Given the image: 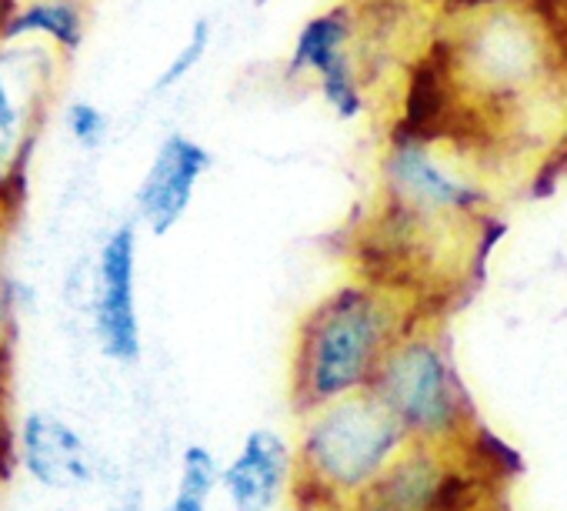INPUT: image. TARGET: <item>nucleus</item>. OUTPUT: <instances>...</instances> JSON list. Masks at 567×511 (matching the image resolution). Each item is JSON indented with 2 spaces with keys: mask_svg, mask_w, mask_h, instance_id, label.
Returning <instances> with one entry per match:
<instances>
[{
  "mask_svg": "<svg viewBox=\"0 0 567 511\" xmlns=\"http://www.w3.org/2000/svg\"><path fill=\"white\" fill-rule=\"evenodd\" d=\"M457 4H467V8H484V4H501V0H457Z\"/></svg>",
  "mask_w": 567,
  "mask_h": 511,
  "instance_id": "aec40b11",
  "label": "nucleus"
},
{
  "mask_svg": "<svg viewBox=\"0 0 567 511\" xmlns=\"http://www.w3.org/2000/svg\"><path fill=\"white\" fill-rule=\"evenodd\" d=\"M411 444V435L374 391H358L301 415L295 508L354 511Z\"/></svg>",
  "mask_w": 567,
  "mask_h": 511,
  "instance_id": "f03ea898",
  "label": "nucleus"
},
{
  "mask_svg": "<svg viewBox=\"0 0 567 511\" xmlns=\"http://www.w3.org/2000/svg\"><path fill=\"white\" fill-rule=\"evenodd\" d=\"M214 154L190 134L171 131L151 154L134 187V221L151 237H167L190 211Z\"/></svg>",
  "mask_w": 567,
  "mask_h": 511,
  "instance_id": "9d476101",
  "label": "nucleus"
},
{
  "mask_svg": "<svg viewBox=\"0 0 567 511\" xmlns=\"http://www.w3.org/2000/svg\"><path fill=\"white\" fill-rule=\"evenodd\" d=\"M18 4H21V0H0V38H4V28H8L11 14L18 11Z\"/></svg>",
  "mask_w": 567,
  "mask_h": 511,
  "instance_id": "6ab92c4d",
  "label": "nucleus"
},
{
  "mask_svg": "<svg viewBox=\"0 0 567 511\" xmlns=\"http://www.w3.org/2000/svg\"><path fill=\"white\" fill-rule=\"evenodd\" d=\"M295 441L277 428H250L224 461L220 491L234 511H270L295 488Z\"/></svg>",
  "mask_w": 567,
  "mask_h": 511,
  "instance_id": "f8f14e48",
  "label": "nucleus"
},
{
  "mask_svg": "<svg viewBox=\"0 0 567 511\" xmlns=\"http://www.w3.org/2000/svg\"><path fill=\"white\" fill-rule=\"evenodd\" d=\"M427 315L398 285L361 278L324 295L298 325L291 351V405L308 415L338 398L371 391L401 335Z\"/></svg>",
  "mask_w": 567,
  "mask_h": 511,
  "instance_id": "f257e3e1",
  "label": "nucleus"
},
{
  "mask_svg": "<svg viewBox=\"0 0 567 511\" xmlns=\"http://www.w3.org/2000/svg\"><path fill=\"white\" fill-rule=\"evenodd\" d=\"M114 511H147V508H144V494H141V488L124 491V494L117 498Z\"/></svg>",
  "mask_w": 567,
  "mask_h": 511,
  "instance_id": "a211bd4d",
  "label": "nucleus"
},
{
  "mask_svg": "<svg viewBox=\"0 0 567 511\" xmlns=\"http://www.w3.org/2000/svg\"><path fill=\"white\" fill-rule=\"evenodd\" d=\"M361 11L358 4H334L298 31V41L288 54V78H311L324 104L341 121H358L368 111V78L358 58Z\"/></svg>",
  "mask_w": 567,
  "mask_h": 511,
  "instance_id": "6e6552de",
  "label": "nucleus"
},
{
  "mask_svg": "<svg viewBox=\"0 0 567 511\" xmlns=\"http://www.w3.org/2000/svg\"><path fill=\"white\" fill-rule=\"evenodd\" d=\"M471 448L411 444L354 511H464Z\"/></svg>",
  "mask_w": 567,
  "mask_h": 511,
  "instance_id": "1a4fd4ad",
  "label": "nucleus"
},
{
  "mask_svg": "<svg viewBox=\"0 0 567 511\" xmlns=\"http://www.w3.org/2000/svg\"><path fill=\"white\" fill-rule=\"evenodd\" d=\"M487 187L457 167L434 137L398 131L381 161V207L394 241L437 247L444 234L487 227Z\"/></svg>",
  "mask_w": 567,
  "mask_h": 511,
  "instance_id": "20e7f679",
  "label": "nucleus"
},
{
  "mask_svg": "<svg viewBox=\"0 0 567 511\" xmlns=\"http://www.w3.org/2000/svg\"><path fill=\"white\" fill-rule=\"evenodd\" d=\"M61 121H64L68 141L84 154H97L111 141V114L101 104H94L91 98L68 101L61 111Z\"/></svg>",
  "mask_w": 567,
  "mask_h": 511,
  "instance_id": "dca6fc26",
  "label": "nucleus"
},
{
  "mask_svg": "<svg viewBox=\"0 0 567 511\" xmlns=\"http://www.w3.org/2000/svg\"><path fill=\"white\" fill-rule=\"evenodd\" d=\"M68 58L44 44L0 41V204L21 207L51 124Z\"/></svg>",
  "mask_w": 567,
  "mask_h": 511,
  "instance_id": "423d86ee",
  "label": "nucleus"
},
{
  "mask_svg": "<svg viewBox=\"0 0 567 511\" xmlns=\"http://www.w3.org/2000/svg\"><path fill=\"white\" fill-rule=\"evenodd\" d=\"M137 258L141 227L134 217L114 224L91 272V328L101 355L121 368H134L144 358V328L137 305Z\"/></svg>",
  "mask_w": 567,
  "mask_h": 511,
  "instance_id": "0eeeda50",
  "label": "nucleus"
},
{
  "mask_svg": "<svg viewBox=\"0 0 567 511\" xmlns=\"http://www.w3.org/2000/svg\"><path fill=\"white\" fill-rule=\"evenodd\" d=\"M11 368H8V351H0V478H8L14 464V431L18 421L11 415V388H8Z\"/></svg>",
  "mask_w": 567,
  "mask_h": 511,
  "instance_id": "f3484780",
  "label": "nucleus"
},
{
  "mask_svg": "<svg viewBox=\"0 0 567 511\" xmlns=\"http://www.w3.org/2000/svg\"><path fill=\"white\" fill-rule=\"evenodd\" d=\"M210 44H214V21L210 18H197L190 24V31H187L184 44L174 51V58L154 78L151 94H171V91H177L204 64V58L210 54Z\"/></svg>",
  "mask_w": 567,
  "mask_h": 511,
  "instance_id": "2eb2a0df",
  "label": "nucleus"
},
{
  "mask_svg": "<svg viewBox=\"0 0 567 511\" xmlns=\"http://www.w3.org/2000/svg\"><path fill=\"white\" fill-rule=\"evenodd\" d=\"M224 464L207 444H187L177 464V484L164 504V511H210L214 491H220Z\"/></svg>",
  "mask_w": 567,
  "mask_h": 511,
  "instance_id": "4468645a",
  "label": "nucleus"
},
{
  "mask_svg": "<svg viewBox=\"0 0 567 511\" xmlns=\"http://www.w3.org/2000/svg\"><path fill=\"white\" fill-rule=\"evenodd\" d=\"M87 28L91 14L84 0H21L0 41L44 44L71 61L87 41Z\"/></svg>",
  "mask_w": 567,
  "mask_h": 511,
  "instance_id": "ddd939ff",
  "label": "nucleus"
},
{
  "mask_svg": "<svg viewBox=\"0 0 567 511\" xmlns=\"http://www.w3.org/2000/svg\"><path fill=\"white\" fill-rule=\"evenodd\" d=\"M371 391L401 421L414 444L467 448L481 441L477 408L457 371L447 331L421 315L384 358Z\"/></svg>",
  "mask_w": 567,
  "mask_h": 511,
  "instance_id": "39448f33",
  "label": "nucleus"
},
{
  "mask_svg": "<svg viewBox=\"0 0 567 511\" xmlns=\"http://www.w3.org/2000/svg\"><path fill=\"white\" fill-rule=\"evenodd\" d=\"M14 464L44 491L74 494L97 481V454L91 441L58 411L31 408L14 431Z\"/></svg>",
  "mask_w": 567,
  "mask_h": 511,
  "instance_id": "9b49d317",
  "label": "nucleus"
},
{
  "mask_svg": "<svg viewBox=\"0 0 567 511\" xmlns=\"http://www.w3.org/2000/svg\"><path fill=\"white\" fill-rule=\"evenodd\" d=\"M527 0H501V4L474 8L477 18L454 38L437 41L434 54L444 64L454 111L457 91L474 98V111L520 114L534 108V98L550 84V74L567 64L540 18L524 14Z\"/></svg>",
  "mask_w": 567,
  "mask_h": 511,
  "instance_id": "7ed1b4c3",
  "label": "nucleus"
}]
</instances>
